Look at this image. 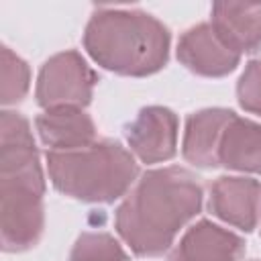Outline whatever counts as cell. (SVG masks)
<instances>
[{
	"label": "cell",
	"mask_w": 261,
	"mask_h": 261,
	"mask_svg": "<svg viewBox=\"0 0 261 261\" xmlns=\"http://www.w3.org/2000/svg\"><path fill=\"white\" fill-rule=\"evenodd\" d=\"M96 71L88 65L80 51L69 49L51 55L39 69L35 98L45 110L53 108H86L92 102Z\"/></svg>",
	"instance_id": "5b68a950"
},
{
	"label": "cell",
	"mask_w": 261,
	"mask_h": 261,
	"mask_svg": "<svg viewBox=\"0 0 261 261\" xmlns=\"http://www.w3.org/2000/svg\"><path fill=\"white\" fill-rule=\"evenodd\" d=\"M69 261H128V255L110 232H82L71 247Z\"/></svg>",
	"instance_id": "9a60e30c"
},
{
	"label": "cell",
	"mask_w": 261,
	"mask_h": 261,
	"mask_svg": "<svg viewBox=\"0 0 261 261\" xmlns=\"http://www.w3.org/2000/svg\"><path fill=\"white\" fill-rule=\"evenodd\" d=\"M253 261H261V259H253Z\"/></svg>",
	"instance_id": "e0dca14e"
},
{
	"label": "cell",
	"mask_w": 261,
	"mask_h": 261,
	"mask_svg": "<svg viewBox=\"0 0 261 261\" xmlns=\"http://www.w3.org/2000/svg\"><path fill=\"white\" fill-rule=\"evenodd\" d=\"M218 165L241 173H261V122L234 114L218 145Z\"/></svg>",
	"instance_id": "4fadbf2b"
},
{
	"label": "cell",
	"mask_w": 261,
	"mask_h": 261,
	"mask_svg": "<svg viewBox=\"0 0 261 261\" xmlns=\"http://www.w3.org/2000/svg\"><path fill=\"white\" fill-rule=\"evenodd\" d=\"M45 175L29 120L0 114V241L4 253L33 249L45 228Z\"/></svg>",
	"instance_id": "7a4b0ae2"
},
{
	"label": "cell",
	"mask_w": 261,
	"mask_h": 261,
	"mask_svg": "<svg viewBox=\"0 0 261 261\" xmlns=\"http://www.w3.org/2000/svg\"><path fill=\"white\" fill-rule=\"evenodd\" d=\"M234 116L228 108H202L186 118L181 157L202 169H214L218 165V145L230 118Z\"/></svg>",
	"instance_id": "30bf717a"
},
{
	"label": "cell",
	"mask_w": 261,
	"mask_h": 261,
	"mask_svg": "<svg viewBox=\"0 0 261 261\" xmlns=\"http://www.w3.org/2000/svg\"><path fill=\"white\" fill-rule=\"evenodd\" d=\"M202 184L186 167L145 171L114 212V228L137 257H159L202 210Z\"/></svg>",
	"instance_id": "6da1fadb"
},
{
	"label": "cell",
	"mask_w": 261,
	"mask_h": 261,
	"mask_svg": "<svg viewBox=\"0 0 261 261\" xmlns=\"http://www.w3.org/2000/svg\"><path fill=\"white\" fill-rule=\"evenodd\" d=\"M82 43L102 69L147 77L167 65L171 33L159 18L139 8H96Z\"/></svg>",
	"instance_id": "3957f363"
},
{
	"label": "cell",
	"mask_w": 261,
	"mask_h": 261,
	"mask_svg": "<svg viewBox=\"0 0 261 261\" xmlns=\"http://www.w3.org/2000/svg\"><path fill=\"white\" fill-rule=\"evenodd\" d=\"M177 61L196 75L224 77L239 67L241 53L230 49L210 22H200L181 33L177 41Z\"/></svg>",
	"instance_id": "52a82bcc"
},
{
	"label": "cell",
	"mask_w": 261,
	"mask_h": 261,
	"mask_svg": "<svg viewBox=\"0 0 261 261\" xmlns=\"http://www.w3.org/2000/svg\"><path fill=\"white\" fill-rule=\"evenodd\" d=\"M47 171L53 188L63 196L112 204L135 184L139 163L118 141L100 139L73 151H47Z\"/></svg>",
	"instance_id": "277c9868"
},
{
	"label": "cell",
	"mask_w": 261,
	"mask_h": 261,
	"mask_svg": "<svg viewBox=\"0 0 261 261\" xmlns=\"http://www.w3.org/2000/svg\"><path fill=\"white\" fill-rule=\"evenodd\" d=\"M177 130L179 120L171 108L145 106L124 126V139L139 161L161 163L175 157Z\"/></svg>",
	"instance_id": "8992f818"
},
{
	"label": "cell",
	"mask_w": 261,
	"mask_h": 261,
	"mask_svg": "<svg viewBox=\"0 0 261 261\" xmlns=\"http://www.w3.org/2000/svg\"><path fill=\"white\" fill-rule=\"evenodd\" d=\"M245 245L237 232L202 218L184 232L167 261H241Z\"/></svg>",
	"instance_id": "9c48e42d"
},
{
	"label": "cell",
	"mask_w": 261,
	"mask_h": 261,
	"mask_svg": "<svg viewBox=\"0 0 261 261\" xmlns=\"http://www.w3.org/2000/svg\"><path fill=\"white\" fill-rule=\"evenodd\" d=\"M0 102L2 106H14L24 100L31 88V67L10 47H0Z\"/></svg>",
	"instance_id": "5bb4252c"
},
{
	"label": "cell",
	"mask_w": 261,
	"mask_h": 261,
	"mask_svg": "<svg viewBox=\"0 0 261 261\" xmlns=\"http://www.w3.org/2000/svg\"><path fill=\"white\" fill-rule=\"evenodd\" d=\"M261 184L245 175H220L210 186L208 210L222 222L253 232L259 222Z\"/></svg>",
	"instance_id": "ba28073f"
},
{
	"label": "cell",
	"mask_w": 261,
	"mask_h": 261,
	"mask_svg": "<svg viewBox=\"0 0 261 261\" xmlns=\"http://www.w3.org/2000/svg\"><path fill=\"white\" fill-rule=\"evenodd\" d=\"M210 24L241 55L261 49V2H214Z\"/></svg>",
	"instance_id": "8fae6325"
},
{
	"label": "cell",
	"mask_w": 261,
	"mask_h": 261,
	"mask_svg": "<svg viewBox=\"0 0 261 261\" xmlns=\"http://www.w3.org/2000/svg\"><path fill=\"white\" fill-rule=\"evenodd\" d=\"M35 128L47 151H73L96 141V124L84 108H53L35 118Z\"/></svg>",
	"instance_id": "7c38bea8"
},
{
	"label": "cell",
	"mask_w": 261,
	"mask_h": 261,
	"mask_svg": "<svg viewBox=\"0 0 261 261\" xmlns=\"http://www.w3.org/2000/svg\"><path fill=\"white\" fill-rule=\"evenodd\" d=\"M237 100L243 110L261 116V57L245 65L237 82Z\"/></svg>",
	"instance_id": "2e32d148"
}]
</instances>
